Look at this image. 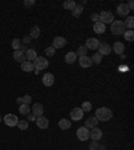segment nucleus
I'll use <instances>...</instances> for the list:
<instances>
[{
  "label": "nucleus",
  "instance_id": "nucleus-1",
  "mask_svg": "<svg viewBox=\"0 0 134 150\" xmlns=\"http://www.w3.org/2000/svg\"><path fill=\"white\" fill-rule=\"evenodd\" d=\"M113 117V111L107 107H99V109L95 110V118L98 121H103V122H107L110 121Z\"/></svg>",
  "mask_w": 134,
  "mask_h": 150
},
{
  "label": "nucleus",
  "instance_id": "nucleus-2",
  "mask_svg": "<svg viewBox=\"0 0 134 150\" xmlns=\"http://www.w3.org/2000/svg\"><path fill=\"white\" fill-rule=\"evenodd\" d=\"M110 30H111V32L114 35H123V32L126 31V27L122 20H114L111 23V28Z\"/></svg>",
  "mask_w": 134,
  "mask_h": 150
},
{
  "label": "nucleus",
  "instance_id": "nucleus-3",
  "mask_svg": "<svg viewBox=\"0 0 134 150\" xmlns=\"http://www.w3.org/2000/svg\"><path fill=\"white\" fill-rule=\"evenodd\" d=\"M32 64H34L35 70L40 71V70H44L48 67V60H47L46 58H43V56H36V59L32 62Z\"/></svg>",
  "mask_w": 134,
  "mask_h": 150
},
{
  "label": "nucleus",
  "instance_id": "nucleus-4",
  "mask_svg": "<svg viewBox=\"0 0 134 150\" xmlns=\"http://www.w3.org/2000/svg\"><path fill=\"white\" fill-rule=\"evenodd\" d=\"M99 22H102L103 24L106 25L107 23H113L114 22V15L110 11H102L99 13Z\"/></svg>",
  "mask_w": 134,
  "mask_h": 150
},
{
  "label": "nucleus",
  "instance_id": "nucleus-5",
  "mask_svg": "<svg viewBox=\"0 0 134 150\" xmlns=\"http://www.w3.org/2000/svg\"><path fill=\"white\" fill-rule=\"evenodd\" d=\"M3 121H4V123H6L7 126H9V127H15V126L18 125L19 119H18V117H16L15 114H7V115H4Z\"/></svg>",
  "mask_w": 134,
  "mask_h": 150
},
{
  "label": "nucleus",
  "instance_id": "nucleus-6",
  "mask_svg": "<svg viewBox=\"0 0 134 150\" xmlns=\"http://www.w3.org/2000/svg\"><path fill=\"white\" fill-rule=\"evenodd\" d=\"M77 137H78L79 141H87L90 138V130L87 127L82 126V127H79L77 130Z\"/></svg>",
  "mask_w": 134,
  "mask_h": 150
},
{
  "label": "nucleus",
  "instance_id": "nucleus-7",
  "mask_svg": "<svg viewBox=\"0 0 134 150\" xmlns=\"http://www.w3.org/2000/svg\"><path fill=\"white\" fill-rule=\"evenodd\" d=\"M86 48L87 50H97L98 47H99V40H98L97 38H89L87 40H86Z\"/></svg>",
  "mask_w": 134,
  "mask_h": 150
},
{
  "label": "nucleus",
  "instance_id": "nucleus-8",
  "mask_svg": "<svg viewBox=\"0 0 134 150\" xmlns=\"http://www.w3.org/2000/svg\"><path fill=\"white\" fill-rule=\"evenodd\" d=\"M70 117L72 118V121L78 122L83 118V111H82L81 107H75V109H72V111L70 112Z\"/></svg>",
  "mask_w": 134,
  "mask_h": 150
},
{
  "label": "nucleus",
  "instance_id": "nucleus-9",
  "mask_svg": "<svg viewBox=\"0 0 134 150\" xmlns=\"http://www.w3.org/2000/svg\"><path fill=\"white\" fill-rule=\"evenodd\" d=\"M102 130H101V129H98V127H93L90 130V138L93 141H95V142H98V141L101 139V138H102Z\"/></svg>",
  "mask_w": 134,
  "mask_h": 150
},
{
  "label": "nucleus",
  "instance_id": "nucleus-10",
  "mask_svg": "<svg viewBox=\"0 0 134 150\" xmlns=\"http://www.w3.org/2000/svg\"><path fill=\"white\" fill-rule=\"evenodd\" d=\"M42 82H43L44 86H47V87H51L54 84V82H55V78H54V75L51 74V72H47V74L43 75V79H42Z\"/></svg>",
  "mask_w": 134,
  "mask_h": 150
},
{
  "label": "nucleus",
  "instance_id": "nucleus-11",
  "mask_svg": "<svg viewBox=\"0 0 134 150\" xmlns=\"http://www.w3.org/2000/svg\"><path fill=\"white\" fill-rule=\"evenodd\" d=\"M67 44V40H66L63 36H56L52 42V47L54 48H63V47Z\"/></svg>",
  "mask_w": 134,
  "mask_h": 150
},
{
  "label": "nucleus",
  "instance_id": "nucleus-12",
  "mask_svg": "<svg viewBox=\"0 0 134 150\" xmlns=\"http://www.w3.org/2000/svg\"><path fill=\"white\" fill-rule=\"evenodd\" d=\"M35 122H36V126L39 129H47V127H48V125H50L48 119H47L46 117H43V115H42V117H38Z\"/></svg>",
  "mask_w": 134,
  "mask_h": 150
},
{
  "label": "nucleus",
  "instance_id": "nucleus-13",
  "mask_svg": "<svg viewBox=\"0 0 134 150\" xmlns=\"http://www.w3.org/2000/svg\"><path fill=\"white\" fill-rule=\"evenodd\" d=\"M98 52L101 54V55H109L110 52H111V47L109 46L107 43H99V47H98Z\"/></svg>",
  "mask_w": 134,
  "mask_h": 150
},
{
  "label": "nucleus",
  "instance_id": "nucleus-14",
  "mask_svg": "<svg viewBox=\"0 0 134 150\" xmlns=\"http://www.w3.org/2000/svg\"><path fill=\"white\" fill-rule=\"evenodd\" d=\"M129 12H130V9H129V7L126 6L125 3L119 4V6L117 7V13H118L119 16H129Z\"/></svg>",
  "mask_w": 134,
  "mask_h": 150
},
{
  "label": "nucleus",
  "instance_id": "nucleus-15",
  "mask_svg": "<svg viewBox=\"0 0 134 150\" xmlns=\"http://www.w3.org/2000/svg\"><path fill=\"white\" fill-rule=\"evenodd\" d=\"M91 64H93L91 58H89V56H81V58H79V66H81V67L89 69V67H91Z\"/></svg>",
  "mask_w": 134,
  "mask_h": 150
},
{
  "label": "nucleus",
  "instance_id": "nucleus-16",
  "mask_svg": "<svg viewBox=\"0 0 134 150\" xmlns=\"http://www.w3.org/2000/svg\"><path fill=\"white\" fill-rule=\"evenodd\" d=\"M98 119L95 118V117H89L87 119H86V122H84V127L87 129H93V127H97L98 125Z\"/></svg>",
  "mask_w": 134,
  "mask_h": 150
},
{
  "label": "nucleus",
  "instance_id": "nucleus-17",
  "mask_svg": "<svg viewBox=\"0 0 134 150\" xmlns=\"http://www.w3.org/2000/svg\"><path fill=\"white\" fill-rule=\"evenodd\" d=\"M31 109H32V114H34L36 118L43 115V106H42L40 103H34V106H32Z\"/></svg>",
  "mask_w": 134,
  "mask_h": 150
},
{
  "label": "nucleus",
  "instance_id": "nucleus-18",
  "mask_svg": "<svg viewBox=\"0 0 134 150\" xmlns=\"http://www.w3.org/2000/svg\"><path fill=\"white\" fill-rule=\"evenodd\" d=\"M24 56H26V60H28V62H34L35 59H36V51L34 50V48H28L27 51H26V54H24Z\"/></svg>",
  "mask_w": 134,
  "mask_h": 150
},
{
  "label": "nucleus",
  "instance_id": "nucleus-19",
  "mask_svg": "<svg viewBox=\"0 0 134 150\" xmlns=\"http://www.w3.org/2000/svg\"><path fill=\"white\" fill-rule=\"evenodd\" d=\"M77 59H78V56H77V54L75 52H72V51L67 52L66 54V56H65V62L67 63V64H72Z\"/></svg>",
  "mask_w": 134,
  "mask_h": 150
},
{
  "label": "nucleus",
  "instance_id": "nucleus-20",
  "mask_svg": "<svg viewBox=\"0 0 134 150\" xmlns=\"http://www.w3.org/2000/svg\"><path fill=\"white\" fill-rule=\"evenodd\" d=\"M113 51L116 54H118V55H121L123 51H125V44L123 43H121V42H116L114 43V46H113V48H111Z\"/></svg>",
  "mask_w": 134,
  "mask_h": 150
},
{
  "label": "nucleus",
  "instance_id": "nucleus-21",
  "mask_svg": "<svg viewBox=\"0 0 134 150\" xmlns=\"http://www.w3.org/2000/svg\"><path fill=\"white\" fill-rule=\"evenodd\" d=\"M20 69L23 70V71H26V72H31V71H34V64H32V62H28V60H26V62H23V63H20Z\"/></svg>",
  "mask_w": 134,
  "mask_h": 150
},
{
  "label": "nucleus",
  "instance_id": "nucleus-22",
  "mask_svg": "<svg viewBox=\"0 0 134 150\" xmlns=\"http://www.w3.org/2000/svg\"><path fill=\"white\" fill-rule=\"evenodd\" d=\"M105 31H106V25L103 24L102 22L94 23V32H97V34H105Z\"/></svg>",
  "mask_w": 134,
  "mask_h": 150
},
{
  "label": "nucleus",
  "instance_id": "nucleus-23",
  "mask_svg": "<svg viewBox=\"0 0 134 150\" xmlns=\"http://www.w3.org/2000/svg\"><path fill=\"white\" fill-rule=\"evenodd\" d=\"M12 55H13V59H15L16 62H19V63L26 62V56H24V54H23V51L18 50V51H15Z\"/></svg>",
  "mask_w": 134,
  "mask_h": 150
},
{
  "label": "nucleus",
  "instance_id": "nucleus-24",
  "mask_svg": "<svg viewBox=\"0 0 134 150\" xmlns=\"http://www.w3.org/2000/svg\"><path fill=\"white\" fill-rule=\"evenodd\" d=\"M32 100V97L31 95H24V97H20L16 99V102L19 103V105H30Z\"/></svg>",
  "mask_w": 134,
  "mask_h": 150
},
{
  "label": "nucleus",
  "instance_id": "nucleus-25",
  "mask_svg": "<svg viewBox=\"0 0 134 150\" xmlns=\"http://www.w3.org/2000/svg\"><path fill=\"white\" fill-rule=\"evenodd\" d=\"M39 36H40V28L38 27V25H34L31 28V31H30V38L31 39H36Z\"/></svg>",
  "mask_w": 134,
  "mask_h": 150
},
{
  "label": "nucleus",
  "instance_id": "nucleus-26",
  "mask_svg": "<svg viewBox=\"0 0 134 150\" xmlns=\"http://www.w3.org/2000/svg\"><path fill=\"white\" fill-rule=\"evenodd\" d=\"M59 127L62 130H67V129L71 127V121L70 119H60L59 121Z\"/></svg>",
  "mask_w": 134,
  "mask_h": 150
},
{
  "label": "nucleus",
  "instance_id": "nucleus-27",
  "mask_svg": "<svg viewBox=\"0 0 134 150\" xmlns=\"http://www.w3.org/2000/svg\"><path fill=\"white\" fill-rule=\"evenodd\" d=\"M75 1L74 0H66V1H63V8L65 9H69V11H72V9L75 8Z\"/></svg>",
  "mask_w": 134,
  "mask_h": 150
},
{
  "label": "nucleus",
  "instance_id": "nucleus-28",
  "mask_svg": "<svg viewBox=\"0 0 134 150\" xmlns=\"http://www.w3.org/2000/svg\"><path fill=\"white\" fill-rule=\"evenodd\" d=\"M71 12H72V16H74V18H78V16H81V13L83 12V6H82V4L75 6V8L72 9Z\"/></svg>",
  "mask_w": 134,
  "mask_h": 150
},
{
  "label": "nucleus",
  "instance_id": "nucleus-29",
  "mask_svg": "<svg viewBox=\"0 0 134 150\" xmlns=\"http://www.w3.org/2000/svg\"><path fill=\"white\" fill-rule=\"evenodd\" d=\"M123 38L126 39V42H133L134 40V31L133 30H128L123 32Z\"/></svg>",
  "mask_w": 134,
  "mask_h": 150
},
{
  "label": "nucleus",
  "instance_id": "nucleus-30",
  "mask_svg": "<svg viewBox=\"0 0 134 150\" xmlns=\"http://www.w3.org/2000/svg\"><path fill=\"white\" fill-rule=\"evenodd\" d=\"M125 27H128L129 30H133L134 27V18L133 16H126V22H123Z\"/></svg>",
  "mask_w": 134,
  "mask_h": 150
},
{
  "label": "nucleus",
  "instance_id": "nucleus-31",
  "mask_svg": "<svg viewBox=\"0 0 134 150\" xmlns=\"http://www.w3.org/2000/svg\"><path fill=\"white\" fill-rule=\"evenodd\" d=\"M19 112H20L22 115H27V114H30V105H20V107H19Z\"/></svg>",
  "mask_w": 134,
  "mask_h": 150
},
{
  "label": "nucleus",
  "instance_id": "nucleus-32",
  "mask_svg": "<svg viewBox=\"0 0 134 150\" xmlns=\"http://www.w3.org/2000/svg\"><path fill=\"white\" fill-rule=\"evenodd\" d=\"M82 111L83 112H87V111H91V109H93V105H91V102H89V100H86V102L82 103Z\"/></svg>",
  "mask_w": 134,
  "mask_h": 150
},
{
  "label": "nucleus",
  "instance_id": "nucleus-33",
  "mask_svg": "<svg viewBox=\"0 0 134 150\" xmlns=\"http://www.w3.org/2000/svg\"><path fill=\"white\" fill-rule=\"evenodd\" d=\"M75 54H77V56H79V58H81V56H86V54H87V48H86V46H81Z\"/></svg>",
  "mask_w": 134,
  "mask_h": 150
},
{
  "label": "nucleus",
  "instance_id": "nucleus-34",
  "mask_svg": "<svg viewBox=\"0 0 134 150\" xmlns=\"http://www.w3.org/2000/svg\"><path fill=\"white\" fill-rule=\"evenodd\" d=\"M91 62H94L95 64H99V63L102 62V55H101L99 52H95L93 55V58H91Z\"/></svg>",
  "mask_w": 134,
  "mask_h": 150
},
{
  "label": "nucleus",
  "instance_id": "nucleus-35",
  "mask_svg": "<svg viewBox=\"0 0 134 150\" xmlns=\"http://www.w3.org/2000/svg\"><path fill=\"white\" fill-rule=\"evenodd\" d=\"M12 47H13V50L18 51L22 48V40L20 39H13L12 40Z\"/></svg>",
  "mask_w": 134,
  "mask_h": 150
},
{
  "label": "nucleus",
  "instance_id": "nucleus-36",
  "mask_svg": "<svg viewBox=\"0 0 134 150\" xmlns=\"http://www.w3.org/2000/svg\"><path fill=\"white\" fill-rule=\"evenodd\" d=\"M16 126H18L20 130H27L28 129V121H19Z\"/></svg>",
  "mask_w": 134,
  "mask_h": 150
},
{
  "label": "nucleus",
  "instance_id": "nucleus-37",
  "mask_svg": "<svg viewBox=\"0 0 134 150\" xmlns=\"http://www.w3.org/2000/svg\"><path fill=\"white\" fill-rule=\"evenodd\" d=\"M44 52H46L47 56H54L55 55V48L54 47H47L46 50H44Z\"/></svg>",
  "mask_w": 134,
  "mask_h": 150
},
{
  "label": "nucleus",
  "instance_id": "nucleus-38",
  "mask_svg": "<svg viewBox=\"0 0 134 150\" xmlns=\"http://www.w3.org/2000/svg\"><path fill=\"white\" fill-rule=\"evenodd\" d=\"M98 146H99V145H98V142L93 141V142L90 144V146H89V149H90V150H98Z\"/></svg>",
  "mask_w": 134,
  "mask_h": 150
},
{
  "label": "nucleus",
  "instance_id": "nucleus-39",
  "mask_svg": "<svg viewBox=\"0 0 134 150\" xmlns=\"http://www.w3.org/2000/svg\"><path fill=\"white\" fill-rule=\"evenodd\" d=\"M91 20H93V22H99V15H98V13H93V15H91Z\"/></svg>",
  "mask_w": 134,
  "mask_h": 150
},
{
  "label": "nucleus",
  "instance_id": "nucleus-40",
  "mask_svg": "<svg viewBox=\"0 0 134 150\" xmlns=\"http://www.w3.org/2000/svg\"><path fill=\"white\" fill-rule=\"evenodd\" d=\"M35 4V0H30V1H28V0H26L24 1V6H27V7H32Z\"/></svg>",
  "mask_w": 134,
  "mask_h": 150
},
{
  "label": "nucleus",
  "instance_id": "nucleus-41",
  "mask_svg": "<svg viewBox=\"0 0 134 150\" xmlns=\"http://www.w3.org/2000/svg\"><path fill=\"white\" fill-rule=\"evenodd\" d=\"M23 42H24V44H28L30 42H31V38H30V35H27V36L23 38Z\"/></svg>",
  "mask_w": 134,
  "mask_h": 150
},
{
  "label": "nucleus",
  "instance_id": "nucleus-42",
  "mask_svg": "<svg viewBox=\"0 0 134 150\" xmlns=\"http://www.w3.org/2000/svg\"><path fill=\"white\" fill-rule=\"evenodd\" d=\"M27 118H28V121H36V117L34 115V114H27Z\"/></svg>",
  "mask_w": 134,
  "mask_h": 150
},
{
  "label": "nucleus",
  "instance_id": "nucleus-43",
  "mask_svg": "<svg viewBox=\"0 0 134 150\" xmlns=\"http://www.w3.org/2000/svg\"><path fill=\"white\" fill-rule=\"evenodd\" d=\"M126 6H128V7H129V9H130V11H131V9H133V8H134V3H133V1H131V0H130V1H129V3H128V4H126Z\"/></svg>",
  "mask_w": 134,
  "mask_h": 150
},
{
  "label": "nucleus",
  "instance_id": "nucleus-44",
  "mask_svg": "<svg viewBox=\"0 0 134 150\" xmlns=\"http://www.w3.org/2000/svg\"><path fill=\"white\" fill-rule=\"evenodd\" d=\"M98 150H106V147L105 146H98Z\"/></svg>",
  "mask_w": 134,
  "mask_h": 150
},
{
  "label": "nucleus",
  "instance_id": "nucleus-45",
  "mask_svg": "<svg viewBox=\"0 0 134 150\" xmlns=\"http://www.w3.org/2000/svg\"><path fill=\"white\" fill-rule=\"evenodd\" d=\"M0 122H1V117H0Z\"/></svg>",
  "mask_w": 134,
  "mask_h": 150
}]
</instances>
